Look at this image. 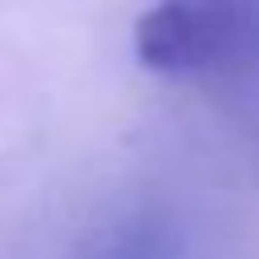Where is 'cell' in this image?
Returning a JSON list of instances; mask_svg holds the SVG:
<instances>
[{
	"label": "cell",
	"instance_id": "obj_1",
	"mask_svg": "<svg viewBox=\"0 0 259 259\" xmlns=\"http://www.w3.org/2000/svg\"><path fill=\"white\" fill-rule=\"evenodd\" d=\"M255 45L251 0H154L134 24V53L162 77H206Z\"/></svg>",
	"mask_w": 259,
	"mask_h": 259
}]
</instances>
